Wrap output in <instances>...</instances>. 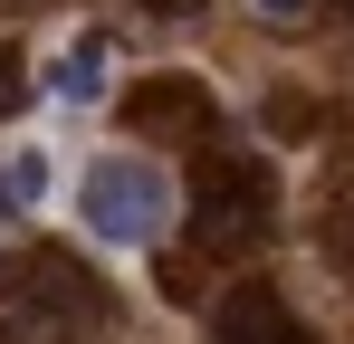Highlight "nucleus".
<instances>
[{
    "mask_svg": "<svg viewBox=\"0 0 354 344\" xmlns=\"http://www.w3.org/2000/svg\"><path fill=\"white\" fill-rule=\"evenodd\" d=\"M134 124H144V134H201V124H211V96H201L192 77L134 86Z\"/></svg>",
    "mask_w": 354,
    "mask_h": 344,
    "instance_id": "5",
    "label": "nucleus"
},
{
    "mask_svg": "<svg viewBox=\"0 0 354 344\" xmlns=\"http://www.w3.org/2000/svg\"><path fill=\"white\" fill-rule=\"evenodd\" d=\"M211 344H316V335L288 316L278 287H230V296L211 306Z\"/></svg>",
    "mask_w": 354,
    "mask_h": 344,
    "instance_id": "4",
    "label": "nucleus"
},
{
    "mask_svg": "<svg viewBox=\"0 0 354 344\" xmlns=\"http://www.w3.org/2000/svg\"><path fill=\"white\" fill-rule=\"evenodd\" d=\"M192 220H201V239L221 249V239H259L268 229V172L259 163H230V153H211L201 163V182H192Z\"/></svg>",
    "mask_w": 354,
    "mask_h": 344,
    "instance_id": "3",
    "label": "nucleus"
},
{
    "mask_svg": "<svg viewBox=\"0 0 354 344\" xmlns=\"http://www.w3.org/2000/svg\"><path fill=\"white\" fill-rule=\"evenodd\" d=\"M77 220L96 229L106 249H153L163 220H173V182L153 153H96L77 172Z\"/></svg>",
    "mask_w": 354,
    "mask_h": 344,
    "instance_id": "2",
    "label": "nucleus"
},
{
    "mask_svg": "<svg viewBox=\"0 0 354 344\" xmlns=\"http://www.w3.org/2000/svg\"><path fill=\"white\" fill-rule=\"evenodd\" d=\"M106 325H115V296L67 249L0 258V344H96Z\"/></svg>",
    "mask_w": 354,
    "mask_h": 344,
    "instance_id": "1",
    "label": "nucleus"
},
{
    "mask_svg": "<svg viewBox=\"0 0 354 344\" xmlns=\"http://www.w3.org/2000/svg\"><path fill=\"white\" fill-rule=\"evenodd\" d=\"M0 182H10V201H48V153H39V144H10Z\"/></svg>",
    "mask_w": 354,
    "mask_h": 344,
    "instance_id": "7",
    "label": "nucleus"
},
{
    "mask_svg": "<svg viewBox=\"0 0 354 344\" xmlns=\"http://www.w3.org/2000/svg\"><path fill=\"white\" fill-rule=\"evenodd\" d=\"M48 96H67V106H96V96H106V29H77V39L48 57Z\"/></svg>",
    "mask_w": 354,
    "mask_h": 344,
    "instance_id": "6",
    "label": "nucleus"
},
{
    "mask_svg": "<svg viewBox=\"0 0 354 344\" xmlns=\"http://www.w3.org/2000/svg\"><path fill=\"white\" fill-rule=\"evenodd\" d=\"M297 10H306V0H268V19H297Z\"/></svg>",
    "mask_w": 354,
    "mask_h": 344,
    "instance_id": "8",
    "label": "nucleus"
}]
</instances>
